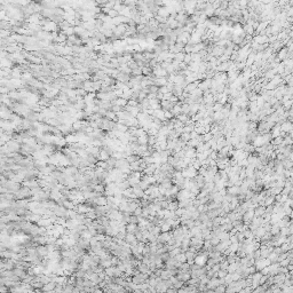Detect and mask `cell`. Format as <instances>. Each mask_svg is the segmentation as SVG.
<instances>
[{
	"label": "cell",
	"instance_id": "6da1fadb",
	"mask_svg": "<svg viewBox=\"0 0 293 293\" xmlns=\"http://www.w3.org/2000/svg\"><path fill=\"white\" fill-rule=\"evenodd\" d=\"M55 288H56L55 283H54V282H49V283H47V284H45V285H44L42 290H44V291H46V292H51V291H54V290H55Z\"/></svg>",
	"mask_w": 293,
	"mask_h": 293
},
{
	"label": "cell",
	"instance_id": "7a4b0ae2",
	"mask_svg": "<svg viewBox=\"0 0 293 293\" xmlns=\"http://www.w3.org/2000/svg\"><path fill=\"white\" fill-rule=\"evenodd\" d=\"M206 259H207V258H206V255H205V254H204V255H199V257H197V258H196V260H195L196 265H197V266H203V265L205 263Z\"/></svg>",
	"mask_w": 293,
	"mask_h": 293
},
{
	"label": "cell",
	"instance_id": "3957f363",
	"mask_svg": "<svg viewBox=\"0 0 293 293\" xmlns=\"http://www.w3.org/2000/svg\"><path fill=\"white\" fill-rule=\"evenodd\" d=\"M168 240H170V236H168V234H163L162 236H159V242H160V243L168 242Z\"/></svg>",
	"mask_w": 293,
	"mask_h": 293
},
{
	"label": "cell",
	"instance_id": "277c9868",
	"mask_svg": "<svg viewBox=\"0 0 293 293\" xmlns=\"http://www.w3.org/2000/svg\"><path fill=\"white\" fill-rule=\"evenodd\" d=\"M265 212H266V211H265V207H263V206H261V207H259V208H258V209L255 211V213H254V214H255L257 216H259V215L263 214Z\"/></svg>",
	"mask_w": 293,
	"mask_h": 293
},
{
	"label": "cell",
	"instance_id": "5b68a950",
	"mask_svg": "<svg viewBox=\"0 0 293 293\" xmlns=\"http://www.w3.org/2000/svg\"><path fill=\"white\" fill-rule=\"evenodd\" d=\"M176 260H179L180 262H185L187 259H186V255H185V254H179V255H176Z\"/></svg>",
	"mask_w": 293,
	"mask_h": 293
},
{
	"label": "cell",
	"instance_id": "8992f818",
	"mask_svg": "<svg viewBox=\"0 0 293 293\" xmlns=\"http://www.w3.org/2000/svg\"><path fill=\"white\" fill-rule=\"evenodd\" d=\"M219 276L222 278V277H224V276H226V273H224V271H219Z\"/></svg>",
	"mask_w": 293,
	"mask_h": 293
}]
</instances>
